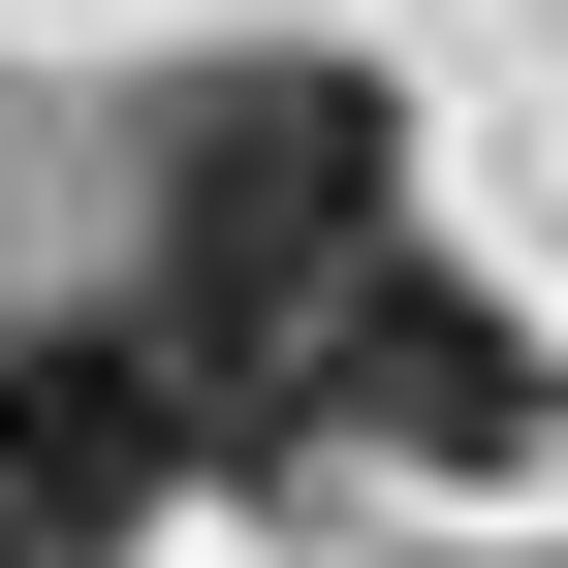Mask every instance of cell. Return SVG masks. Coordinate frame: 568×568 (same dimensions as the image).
I'll return each mask as SVG.
<instances>
[{
	"label": "cell",
	"mask_w": 568,
	"mask_h": 568,
	"mask_svg": "<svg viewBox=\"0 0 568 568\" xmlns=\"http://www.w3.org/2000/svg\"><path fill=\"white\" fill-rule=\"evenodd\" d=\"M379 253H410V126L347 95V63H222V95L159 126V316H190V379H222V443H284V347Z\"/></svg>",
	"instance_id": "obj_1"
},
{
	"label": "cell",
	"mask_w": 568,
	"mask_h": 568,
	"mask_svg": "<svg viewBox=\"0 0 568 568\" xmlns=\"http://www.w3.org/2000/svg\"><path fill=\"white\" fill-rule=\"evenodd\" d=\"M222 474V379H190V316L126 284V316H0V568H126Z\"/></svg>",
	"instance_id": "obj_2"
},
{
	"label": "cell",
	"mask_w": 568,
	"mask_h": 568,
	"mask_svg": "<svg viewBox=\"0 0 568 568\" xmlns=\"http://www.w3.org/2000/svg\"><path fill=\"white\" fill-rule=\"evenodd\" d=\"M537 410H568L537 316H506V284H443V253H379L316 347H284V443H379V474H537Z\"/></svg>",
	"instance_id": "obj_3"
}]
</instances>
